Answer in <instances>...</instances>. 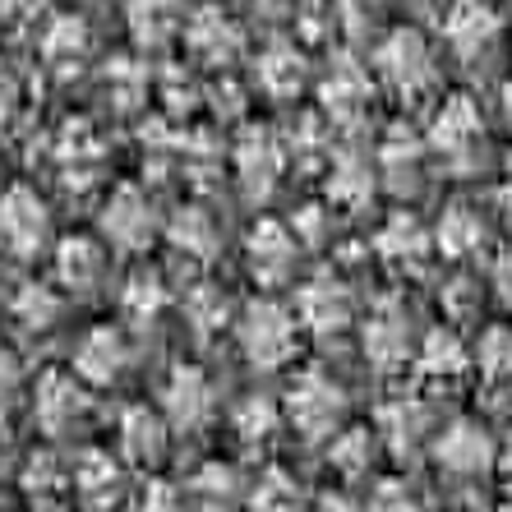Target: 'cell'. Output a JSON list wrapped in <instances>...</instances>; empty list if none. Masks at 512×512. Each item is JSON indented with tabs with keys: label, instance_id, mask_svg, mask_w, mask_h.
I'll return each mask as SVG.
<instances>
[{
	"label": "cell",
	"instance_id": "obj_30",
	"mask_svg": "<svg viewBox=\"0 0 512 512\" xmlns=\"http://www.w3.org/2000/svg\"><path fill=\"white\" fill-rule=\"evenodd\" d=\"M494 471H499L503 485L512 489V439H508V443H499V453H494Z\"/></svg>",
	"mask_w": 512,
	"mask_h": 512
},
{
	"label": "cell",
	"instance_id": "obj_32",
	"mask_svg": "<svg viewBox=\"0 0 512 512\" xmlns=\"http://www.w3.org/2000/svg\"><path fill=\"white\" fill-rule=\"evenodd\" d=\"M319 512H346V503H333V499H328V503H323Z\"/></svg>",
	"mask_w": 512,
	"mask_h": 512
},
{
	"label": "cell",
	"instance_id": "obj_2",
	"mask_svg": "<svg viewBox=\"0 0 512 512\" xmlns=\"http://www.w3.org/2000/svg\"><path fill=\"white\" fill-rule=\"evenodd\" d=\"M374 65H379L383 84L402 97H416L434 84V51L416 28H397L383 37V47L374 51Z\"/></svg>",
	"mask_w": 512,
	"mask_h": 512
},
{
	"label": "cell",
	"instance_id": "obj_29",
	"mask_svg": "<svg viewBox=\"0 0 512 512\" xmlns=\"http://www.w3.org/2000/svg\"><path fill=\"white\" fill-rule=\"evenodd\" d=\"M494 286H499V296L512 305V250L499 259V268H494Z\"/></svg>",
	"mask_w": 512,
	"mask_h": 512
},
{
	"label": "cell",
	"instance_id": "obj_14",
	"mask_svg": "<svg viewBox=\"0 0 512 512\" xmlns=\"http://www.w3.org/2000/svg\"><path fill=\"white\" fill-rule=\"evenodd\" d=\"M476 139H480V111L471 107V97H448V102L434 111L429 143H434L443 157H462L476 148Z\"/></svg>",
	"mask_w": 512,
	"mask_h": 512
},
{
	"label": "cell",
	"instance_id": "obj_3",
	"mask_svg": "<svg viewBox=\"0 0 512 512\" xmlns=\"http://www.w3.org/2000/svg\"><path fill=\"white\" fill-rule=\"evenodd\" d=\"M286 420L305 434V439H328L342 420V388H337L328 374L305 370L291 393H286Z\"/></svg>",
	"mask_w": 512,
	"mask_h": 512
},
{
	"label": "cell",
	"instance_id": "obj_17",
	"mask_svg": "<svg viewBox=\"0 0 512 512\" xmlns=\"http://www.w3.org/2000/svg\"><path fill=\"white\" fill-rule=\"evenodd\" d=\"M102 268H107V254L97 240H65L56 250V273L65 286H79V291H93L102 282Z\"/></svg>",
	"mask_w": 512,
	"mask_h": 512
},
{
	"label": "cell",
	"instance_id": "obj_28",
	"mask_svg": "<svg viewBox=\"0 0 512 512\" xmlns=\"http://www.w3.org/2000/svg\"><path fill=\"white\" fill-rule=\"evenodd\" d=\"M14 383H19V360H14L10 346H0V397L10 393Z\"/></svg>",
	"mask_w": 512,
	"mask_h": 512
},
{
	"label": "cell",
	"instance_id": "obj_8",
	"mask_svg": "<svg viewBox=\"0 0 512 512\" xmlns=\"http://www.w3.org/2000/svg\"><path fill=\"white\" fill-rule=\"evenodd\" d=\"M296 236L282 227V222H259L245 240V259H250V273L268 286H282L296 268Z\"/></svg>",
	"mask_w": 512,
	"mask_h": 512
},
{
	"label": "cell",
	"instance_id": "obj_20",
	"mask_svg": "<svg viewBox=\"0 0 512 512\" xmlns=\"http://www.w3.org/2000/svg\"><path fill=\"white\" fill-rule=\"evenodd\" d=\"M259 84L263 93H273V97H291L300 93V84H305V60H300L296 47H268L259 60Z\"/></svg>",
	"mask_w": 512,
	"mask_h": 512
},
{
	"label": "cell",
	"instance_id": "obj_5",
	"mask_svg": "<svg viewBox=\"0 0 512 512\" xmlns=\"http://www.w3.org/2000/svg\"><path fill=\"white\" fill-rule=\"evenodd\" d=\"M443 37H448L453 56L476 60L494 47V37H499V14H494L489 0H453L448 14H443Z\"/></svg>",
	"mask_w": 512,
	"mask_h": 512
},
{
	"label": "cell",
	"instance_id": "obj_18",
	"mask_svg": "<svg viewBox=\"0 0 512 512\" xmlns=\"http://www.w3.org/2000/svg\"><path fill=\"white\" fill-rule=\"evenodd\" d=\"M379 254L393 263V268H420L425 254H429L425 227H420L416 217H393V222L383 227V236H379Z\"/></svg>",
	"mask_w": 512,
	"mask_h": 512
},
{
	"label": "cell",
	"instance_id": "obj_6",
	"mask_svg": "<svg viewBox=\"0 0 512 512\" xmlns=\"http://www.w3.org/2000/svg\"><path fill=\"white\" fill-rule=\"evenodd\" d=\"M162 411L176 429H199L213 420V383L194 365H176L162 383Z\"/></svg>",
	"mask_w": 512,
	"mask_h": 512
},
{
	"label": "cell",
	"instance_id": "obj_9",
	"mask_svg": "<svg viewBox=\"0 0 512 512\" xmlns=\"http://www.w3.org/2000/svg\"><path fill=\"white\" fill-rule=\"evenodd\" d=\"M365 356L374 360V370L397 374L411 360V333H406V314L397 305H379L374 319L365 323Z\"/></svg>",
	"mask_w": 512,
	"mask_h": 512
},
{
	"label": "cell",
	"instance_id": "obj_25",
	"mask_svg": "<svg viewBox=\"0 0 512 512\" xmlns=\"http://www.w3.org/2000/svg\"><path fill=\"white\" fill-rule=\"evenodd\" d=\"M171 236H176L180 245L190 240L194 254H213V227L203 222V213H185V217L176 222V231H171Z\"/></svg>",
	"mask_w": 512,
	"mask_h": 512
},
{
	"label": "cell",
	"instance_id": "obj_1",
	"mask_svg": "<svg viewBox=\"0 0 512 512\" xmlns=\"http://www.w3.org/2000/svg\"><path fill=\"white\" fill-rule=\"evenodd\" d=\"M236 342L254 370H277V365H286L296 356L300 346L296 310H286L277 300H254L236 319Z\"/></svg>",
	"mask_w": 512,
	"mask_h": 512
},
{
	"label": "cell",
	"instance_id": "obj_10",
	"mask_svg": "<svg viewBox=\"0 0 512 512\" xmlns=\"http://www.w3.org/2000/svg\"><path fill=\"white\" fill-rule=\"evenodd\" d=\"M236 176L250 199H263L277 185V176H282V143L268 130H250L236 148Z\"/></svg>",
	"mask_w": 512,
	"mask_h": 512
},
{
	"label": "cell",
	"instance_id": "obj_13",
	"mask_svg": "<svg viewBox=\"0 0 512 512\" xmlns=\"http://www.w3.org/2000/svg\"><path fill=\"white\" fill-rule=\"evenodd\" d=\"M125 360H130V351H125V337L116 328H93L74 346V370L88 383H116L125 374Z\"/></svg>",
	"mask_w": 512,
	"mask_h": 512
},
{
	"label": "cell",
	"instance_id": "obj_27",
	"mask_svg": "<svg viewBox=\"0 0 512 512\" xmlns=\"http://www.w3.org/2000/svg\"><path fill=\"white\" fill-rule=\"evenodd\" d=\"M374 512H420L416 503L406 499V489H397V485H388L379 494V503H374Z\"/></svg>",
	"mask_w": 512,
	"mask_h": 512
},
{
	"label": "cell",
	"instance_id": "obj_4",
	"mask_svg": "<svg viewBox=\"0 0 512 512\" xmlns=\"http://www.w3.org/2000/svg\"><path fill=\"white\" fill-rule=\"evenodd\" d=\"M0 240H5V250H14L19 259H33V254L47 250L51 213L28 185H10V190L0 194Z\"/></svg>",
	"mask_w": 512,
	"mask_h": 512
},
{
	"label": "cell",
	"instance_id": "obj_26",
	"mask_svg": "<svg viewBox=\"0 0 512 512\" xmlns=\"http://www.w3.org/2000/svg\"><path fill=\"white\" fill-rule=\"evenodd\" d=\"M333 462H337V466H346V476H356V466L370 462V443L360 439V429H356V434H346V439L337 443Z\"/></svg>",
	"mask_w": 512,
	"mask_h": 512
},
{
	"label": "cell",
	"instance_id": "obj_22",
	"mask_svg": "<svg viewBox=\"0 0 512 512\" xmlns=\"http://www.w3.org/2000/svg\"><path fill=\"white\" fill-rule=\"evenodd\" d=\"M480 240H485V227H480V217L471 213V208H453V213H443V222H439L443 254H453V259H462V254H476Z\"/></svg>",
	"mask_w": 512,
	"mask_h": 512
},
{
	"label": "cell",
	"instance_id": "obj_19",
	"mask_svg": "<svg viewBox=\"0 0 512 512\" xmlns=\"http://www.w3.org/2000/svg\"><path fill=\"white\" fill-rule=\"evenodd\" d=\"M120 434H125V453L134 457V462H157L162 457V448H167V425L148 411V406H134V411H125V420H120Z\"/></svg>",
	"mask_w": 512,
	"mask_h": 512
},
{
	"label": "cell",
	"instance_id": "obj_24",
	"mask_svg": "<svg viewBox=\"0 0 512 512\" xmlns=\"http://www.w3.org/2000/svg\"><path fill=\"white\" fill-rule=\"evenodd\" d=\"M19 319H24V328H51V319H56V300H51L47 286H37V291H24V305H19Z\"/></svg>",
	"mask_w": 512,
	"mask_h": 512
},
{
	"label": "cell",
	"instance_id": "obj_12",
	"mask_svg": "<svg viewBox=\"0 0 512 512\" xmlns=\"http://www.w3.org/2000/svg\"><path fill=\"white\" fill-rule=\"evenodd\" d=\"M102 231H107V240L120 245V250L148 245V236H153V208H148V199L139 190H116L107 203V213H102Z\"/></svg>",
	"mask_w": 512,
	"mask_h": 512
},
{
	"label": "cell",
	"instance_id": "obj_16",
	"mask_svg": "<svg viewBox=\"0 0 512 512\" xmlns=\"http://www.w3.org/2000/svg\"><path fill=\"white\" fill-rule=\"evenodd\" d=\"M416 365H420V374H425L429 383H453V379H462V374L471 370V351L462 346V337L457 333L439 328V333H429L425 342H420Z\"/></svg>",
	"mask_w": 512,
	"mask_h": 512
},
{
	"label": "cell",
	"instance_id": "obj_15",
	"mask_svg": "<svg viewBox=\"0 0 512 512\" xmlns=\"http://www.w3.org/2000/svg\"><path fill=\"white\" fill-rule=\"evenodd\" d=\"M84 406H88V397L70 374H47L42 388H37V420H42L47 434H65V429H74L79 420H84Z\"/></svg>",
	"mask_w": 512,
	"mask_h": 512
},
{
	"label": "cell",
	"instance_id": "obj_21",
	"mask_svg": "<svg viewBox=\"0 0 512 512\" xmlns=\"http://www.w3.org/2000/svg\"><path fill=\"white\" fill-rule=\"evenodd\" d=\"M476 365H480V379H485V388H494V393H508V388H512V333H508V328H494V333L480 342Z\"/></svg>",
	"mask_w": 512,
	"mask_h": 512
},
{
	"label": "cell",
	"instance_id": "obj_23",
	"mask_svg": "<svg viewBox=\"0 0 512 512\" xmlns=\"http://www.w3.org/2000/svg\"><path fill=\"white\" fill-rule=\"evenodd\" d=\"M236 434L245 443H268L277 434V406L259 402V397H250V402L236 411Z\"/></svg>",
	"mask_w": 512,
	"mask_h": 512
},
{
	"label": "cell",
	"instance_id": "obj_31",
	"mask_svg": "<svg viewBox=\"0 0 512 512\" xmlns=\"http://www.w3.org/2000/svg\"><path fill=\"white\" fill-rule=\"evenodd\" d=\"M503 116H508V130H512V84L503 88Z\"/></svg>",
	"mask_w": 512,
	"mask_h": 512
},
{
	"label": "cell",
	"instance_id": "obj_7",
	"mask_svg": "<svg viewBox=\"0 0 512 512\" xmlns=\"http://www.w3.org/2000/svg\"><path fill=\"white\" fill-rule=\"evenodd\" d=\"M296 323L310 328L314 337H333L351 323V291L333 277H314L310 286H300L296 296Z\"/></svg>",
	"mask_w": 512,
	"mask_h": 512
},
{
	"label": "cell",
	"instance_id": "obj_11",
	"mask_svg": "<svg viewBox=\"0 0 512 512\" xmlns=\"http://www.w3.org/2000/svg\"><path fill=\"white\" fill-rule=\"evenodd\" d=\"M494 453H499V448L489 443L485 425H476V420H457L439 439V462L448 466L453 476H480V471H489Z\"/></svg>",
	"mask_w": 512,
	"mask_h": 512
}]
</instances>
